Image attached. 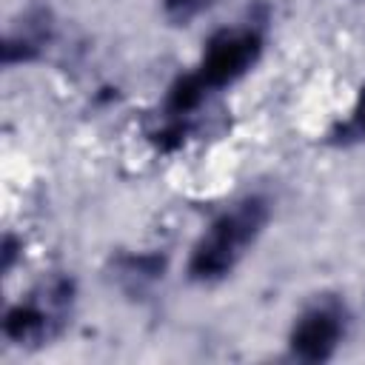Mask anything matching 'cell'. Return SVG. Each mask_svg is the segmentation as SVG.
Returning <instances> with one entry per match:
<instances>
[{
  "label": "cell",
  "instance_id": "cell-1",
  "mask_svg": "<svg viewBox=\"0 0 365 365\" xmlns=\"http://www.w3.org/2000/svg\"><path fill=\"white\" fill-rule=\"evenodd\" d=\"M265 217H268V208L257 197H248V200L237 202L231 211L220 214L191 254V262H188L191 277L194 279H217V277L228 274L234 268V262L240 259L242 248L251 245L254 237L262 231Z\"/></svg>",
  "mask_w": 365,
  "mask_h": 365
},
{
  "label": "cell",
  "instance_id": "cell-2",
  "mask_svg": "<svg viewBox=\"0 0 365 365\" xmlns=\"http://www.w3.org/2000/svg\"><path fill=\"white\" fill-rule=\"evenodd\" d=\"M259 46L262 43L257 31H220L217 37H211L194 74L205 88L228 86L254 66V60L259 57Z\"/></svg>",
  "mask_w": 365,
  "mask_h": 365
},
{
  "label": "cell",
  "instance_id": "cell-3",
  "mask_svg": "<svg viewBox=\"0 0 365 365\" xmlns=\"http://www.w3.org/2000/svg\"><path fill=\"white\" fill-rule=\"evenodd\" d=\"M339 336H342L339 314L331 308H311L297 319L291 331V351L305 362H322L334 354Z\"/></svg>",
  "mask_w": 365,
  "mask_h": 365
},
{
  "label": "cell",
  "instance_id": "cell-4",
  "mask_svg": "<svg viewBox=\"0 0 365 365\" xmlns=\"http://www.w3.org/2000/svg\"><path fill=\"white\" fill-rule=\"evenodd\" d=\"M3 331L9 339L14 342H29V339H37L43 331H46V317L40 308H31V305H17L6 314V322H3Z\"/></svg>",
  "mask_w": 365,
  "mask_h": 365
},
{
  "label": "cell",
  "instance_id": "cell-5",
  "mask_svg": "<svg viewBox=\"0 0 365 365\" xmlns=\"http://www.w3.org/2000/svg\"><path fill=\"white\" fill-rule=\"evenodd\" d=\"M163 3H165V11L177 20H188L202 6V0H163Z\"/></svg>",
  "mask_w": 365,
  "mask_h": 365
},
{
  "label": "cell",
  "instance_id": "cell-6",
  "mask_svg": "<svg viewBox=\"0 0 365 365\" xmlns=\"http://www.w3.org/2000/svg\"><path fill=\"white\" fill-rule=\"evenodd\" d=\"M348 131L365 137V91H362V100H359V106H356V111H354V120H351Z\"/></svg>",
  "mask_w": 365,
  "mask_h": 365
}]
</instances>
